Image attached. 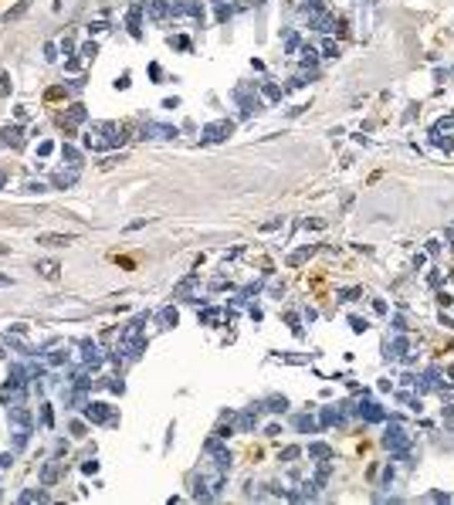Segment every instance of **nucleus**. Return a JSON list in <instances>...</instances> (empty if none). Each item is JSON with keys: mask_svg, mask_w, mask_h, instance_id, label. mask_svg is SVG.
I'll list each match as a JSON object with an SVG mask.
<instances>
[{"mask_svg": "<svg viewBox=\"0 0 454 505\" xmlns=\"http://www.w3.org/2000/svg\"><path fill=\"white\" fill-rule=\"evenodd\" d=\"M126 143V129L122 126H115V122H95L92 129H88V136H85V146L88 149H115V146Z\"/></svg>", "mask_w": 454, "mask_h": 505, "instance_id": "1", "label": "nucleus"}, {"mask_svg": "<svg viewBox=\"0 0 454 505\" xmlns=\"http://www.w3.org/2000/svg\"><path fill=\"white\" fill-rule=\"evenodd\" d=\"M383 447L390 451V454H397L400 461H410V434L403 431L400 424H397V417H393V424L386 427V434H383Z\"/></svg>", "mask_w": 454, "mask_h": 505, "instance_id": "2", "label": "nucleus"}, {"mask_svg": "<svg viewBox=\"0 0 454 505\" xmlns=\"http://www.w3.org/2000/svg\"><path fill=\"white\" fill-rule=\"evenodd\" d=\"M85 417L92 424H115V410L109 404H102V400H88L85 404Z\"/></svg>", "mask_w": 454, "mask_h": 505, "instance_id": "3", "label": "nucleus"}, {"mask_svg": "<svg viewBox=\"0 0 454 505\" xmlns=\"http://www.w3.org/2000/svg\"><path fill=\"white\" fill-rule=\"evenodd\" d=\"M234 133V122H227V119H217V122H210L207 129H204V143H221Z\"/></svg>", "mask_w": 454, "mask_h": 505, "instance_id": "4", "label": "nucleus"}, {"mask_svg": "<svg viewBox=\"0 0 454 505\" xmlns=\"http://www.w3.org/2000/svg\"><path fill=\"white\" fill-rule=\"evenodd\" d=\"M78 346H81V360H85V369H98V366H102V353H98V346H95L92 339H81Z\"/></svg>", "mask_w": 454, "mask_h": 505, "instance_id": "5", "label": "nucleus"}, {"mask_svg": "<svg viewBox=\"0 0 454 505\" xmlns=\"http://www.w3.org/2000/svg\"><path fill=\"white\" fill-rule=\"evenodd\" d=\"M0 146L20 149V146H24V129H20V126H3V129H0Z\"/></svg>", "mask_w": 454, "mask_h": 505, "instance_id": "6", "label": "nucleus"}, {"mask_svg": "<svg viewBox=\"0 0 454 505\" xmlns=\"http://www.w3.org/2000/svg\"><path fill=\"white\" fill-rule=\"evenodd\" d=\"M7 417H10V424H17V427H31V410H27V404L7 407Z\"/></svg>", "mask_w": 454, "mask_h": 505, "instance_id": "7", "label": "nucleus"}, {"mask_svg": "<svg viewBox=\"0 0 454 505\" xmlns=\"http://www.w3.org/2000/svg\"><path fill=\"white\" fill-rule=\"evenodd\" d=\"M143 136H152V139H173V136H176V126H159V122H146V126H143Z\"/></svg>", "mask_w": 454, "mask_h": 505, "instance_id": "8", "label": "nucleus"}, {"mask_svg": "<svg viewBox=\"0 0 454 505\" xmlns=\"http://www.w3.org/2000/svg\"><path fill=\"white\" fill-rule=\"evenodd\" d=\"M78 183V170H58L55 176H51V187H58V190H68V187H75Z\"/></svg>", "mask_w": 454, "mask_h": 505, "instance_id": "9", "label": "nucleus"}, {"mask_svg": "<svg viewBox=\"0 0 454 505\" xmlns=\"http://www.w3.org/2000/svg\"><path fill=\"white\" fill-rule=\"evenodd\" d=\"M146 14H150L156 24H163V20H166V17L173 14V7H170L166 0H150V3H146Z\"/></svg>", "mask_w": 454, "mask_h": 505, "instance_id": "10", "label": "nucleus"}, {"mask_svg": "<svg viewBox=\"0 0 454 505\" xmlns=\"http://www.w3.org/2000/svg\"><path fill=\"white\" fill-rule=\"evenodd\" d=\"M143 10H146V3H132V7H129V17H126V20H129L132 38H143V27H139V24H143Z\"/></svg>", "mask_w": 454, "mask_h": 505, "instance_id": "11", "label": "nucleus"}, {"mask_svg": "<svg viewBox=\"0 0 454 505\" xmlns=\"http://www.w3.org/2000/svg\"><path fill=\"white\" fill-rule=\"evenodd\" d=\"M72 241H75V234H38V244H44V248H65Z\"/></svg>", "mask_w": 454, "mask_h": 505, "instance_id": "12", "label": "nucleus"}, {"mask_svg": "<svg viewBox=\"0 0 454 505\" xmlns=\"http://www.w3.org/2000/svg\"><path fill=\"white\" fill-rule=\"evenodd\" d=\"M227 319H230V312H224V309H204V312H200V322H204V326L227 322Z\"/></svg>", "mask_w": 454, "mask_h": 505, "instance_id": "13", "label": "nucleus"}, {"mask_svg": "<svg viewBox=\"0 0 454 505\" xmlns=\"http://www.w3.org/2000/svg\"><path fill=\"white\" fill-rule=\"evenodd\" d=\"M359 414H363V421H370V424H379L383 421V410H379V404H359Z\"/></svg>", "mask_w": 454, "mask_h": 505, "instance_id": "14", "label": "nucleus"}, {"mask_svg": "<svg viewBox=\"0 0 454 505\" xmlns=\"http://www.w3.org/2000/svg\"><path fill=\"white\" fill-rule=\"evenodd\" d=\"M332 24H336V20H332V14H322V10H319V14H312V27H315V31L329 34V31H332Z\"/></svg>", "mask_w": 454, "mask_h": 505, "instance_id": "15", "label": "nucleus"}, {"mask_svg": "<svg viewBox=\"0 0 454 505\" xmlns=\"http://www.w3.org/2000/svg\"><path fill=\"white\" fill-rule=\"evenodd\" d=\"M27 7H31V0H17V3L3 14V20H7V24H10V20H20V17L27 14Z\"/></svg>", "mask_w": 454, "mask_h": 505, "instance_id": "16", "label": "nucleus"}, {"mask_svg": "<svg viewBox=\"0 0 454 505\" xmlns=\"http://www.w3.org/2000/svg\"><path fill=\"white\" fill-rule=\"evenodd\" d=\"M176 322H180V315H176V309H173V305L159 309V326H163V329H173Z\"/></svg>", "mask_w": 454, "mask_h": 505, "instance_id": "17", "label": "nucleus"}, {"mask_svg": "<svg viewBox=\"0 0 454 505\" xmlns=\"http://www.w3.org/2000/svg\"><path fill=\"white\" fill-rule=\"evenodd\" d=\"M58 475H61V465H58V461L44 465V471H41V485H55V482H58Z\"/></svg>", "mask_w": 454, "mask_h": 505, "instance_id": "18", "label": "nucleus"}, {"mask_svg": "<svg viewBox=\"0 0 454 505\" xmlns=\"http://www.w3.org/2000/svg\"><path fill=\"white\" fill-rule=\"evenodd\" d=\"M61 159H68V166H75V170L81 166V153H78V149H75L72 143H65V146H61Z\"/></svg>", "mask_w": 454, "mask_h": 505, "instance_id": "19", "label": "nucleus"}, {"mask_svg": "<svg viewBox=\"0 0 454 505\" xmlns=\"http://www.w3.org/2000/svg\"><path fill=\"white\" fill-rule=\"evenodd\" d=\"M397 356H407V339H393V346H386V360H397Z\"/></svg>", "mask_w": 454, "mask_h": 505, "instance_id": "20", "label": "nucleus"}, {"mask_svg": "<svg viewBox=\"0 0 454 505\" xmlns=\"http://www.w3.org/2000/svg\"><path fill=\"white\" fill-rule=\"evenodd\" d=\"M193 285H197V275H187V278H183V282L176 285V291H173V298H187Z\"/></svg>", "mask_w": 454, "mask_h": 505, "instance_id": "21", "label": "nucleus"}, {"mask_svg": "<svg viewBox=\"0 0 454 505\" xmlns=\"http://www.w3.org/2000/svg\"><path fill=\"white\" fill-rule=\"evenodd\" d=\"M38 272H41L44 278H58V272H61V265H58V261H41V265H38Z\"/></svg>", "mask_w": 454, "mask_h": 505, "instance_id": "22", "label": "nucleus"}, {"mask_svg": "<svg viewBox=\"0 0 454 505\" xmlns=\"http://www.w3.org/2000/svg\"><path fill=\"white\" fill-rule=\"evenodd\" d=\"M308 454L312 458H332V447L322 444V441H315V444H308Z\"/></svg>", "mask_w": 454, "mask_h": 505, "instance_id": "23", "label": "nucleus"}, {"mask_svg": "<svg viewBox=\"0 0 454 505\" xmlns=\"http://www.w3.org/2000/svg\"><path fill=\"white\" fill-rule=\"evenodd\" d=\"M295 427H299V431H308V434H312V431H319V424H315V421H312L308 414H302V417H295Z\"/></svg>", "mask_w": 454, "mask_h": 505, "instance_id": "24", "label": "nucleus"}, {"mask_svg": "<svg viewBox=\"0 0 454 505\" xmlns=\"http://www.w3.org/2000/svg\"><path fill=\"white\" fill-rule=\"evenodd\" d=\"M285 407H288V400H285V397H268V407H265V410H271V414H282Z\"/></svg>", "mask_w": 454, "mask_h": 505, "instance_id": "25", "label": "nucleus"}, {"mask_svg": "<svg viewBox=\"0 0 454 505\" xmlns=\"http://www.w3.org/2000/svg\"><path fill=\"white\" fill-rule=\"evenodd\" d=\"M27 441H31V431H27V427H20V431L14 434V447H17V451L27 447Z\"/></svg>", "mask_w": 454, "mask_h": 505, "instance_id": "26", "label": "nucleus"}, {"mask_svg": "<svg viewBox=\"0 0 454 505\" xmlns=\"http://www.w3.org/2000/svg\"><path fill=\"white\" fill-rule=\"evenodd\" d=\"M55 424V414H51V404H41V427H51Z\"/></svg>", "mask_w": 454, "mask_h": 505, "instance_id": "27", "label": "nucleus"}, {"mask_svg": "<svg viewBox=\"0 0 454 505\" xmlns=\"http://www.w3.org/2000/svg\"><path fill=\"white\" fill-rule=\"evenodd\" d=\"M44 499H48V495H44L41 488H38V492L31 488V492H24V495H20V502H44Z\"/></svg>", "mask_w": 454, "mask_h": 505, "instance_id": "28", "label": "nucleus"}, {"mask_svg": "<svg viewBox=\"0 0 454 505\" xmlns=\"http://www.w3.org/2000/svg\"><path fill=\"white\" fill-rule=\"evenodd\" d=\"M48 363H51V366H61V363H68V353H65V350H58V353H51V356H48Z\"/></svg>", "mask_w": 454, "mask_h": 505, "instance_id": "29", "label": "nucleus"}, {"mask_svg": "<svg viewBox=\"0 0 454 505\" xmlns=\"http://www.w3.org/2000/svg\"><path fill=\"white\" fill-rule=\"evenodd\" d=\"M299 454H302V447H295V444H292V447H285V451H282V461H295Z\"/></svg>", "mask_w": 454, "mask_h": 505, "instance_id": "30", "label": "nucleus"}, {"mask_svg": "<svg viewBox=\"0 0 454 505\" xmlns=\"http://www.w3.org/2000/svg\"><path fill=\"white\" fill-rule=\"evenodd\" d=\"M315 58H319L315 48H302V61H305V65H315Z\"/></svg>", "mask_w": 454, "mask_h": 505, "instance_id": "31", "label": "nucleus"}, {"mask_svg": "<svg viewBox=\"0 0 454 505\" xmlns=\"http://www.w3.org/2000/svg\"><path fill=\"white\" fill-rule=\"evenodd\" d=\"M81 55H85V58H95V55H98V44H95V41L81 44Z\"/></svg>", "mask_w": 454, "mask_h": 505, "instance_id": "32", "label": "nucleus"}, {"mask_svg": "<svg viewBox=\"0 0 454 505\" xmlns=\"http://www.w3.org/2000/svg\"><path fill=\"white\" fill-rule=\"evenodd\" d=\"M349 326H353V332H366V329H370V326H366V319H356V315L349 319Z\"/></svg>", "mask_w": 454, "mask_h": 505, "instance_id": "33", "label": "nucleus"}, {"mask_svg": "<svg viewBox=\"0 0 454 505\" xmlns=\"http://www.w3.org/2000/svg\"><path fill=\"white\" fill-rule=\"evenodd\" d=\"M342 417L336 414V410H322V424H339Z\"/></svg>", "mask_w": 454, "mask_h": 505, "instance_id": "34", "label": "nucleus"}, {"mask_svg": "<svg viewBox=\"0 0 454 505\" xmlns=\"http://www.w3.org/2000/svg\"><path fill=\"white\" fill-rule=\"evenodd\" d=\"M170 44L180 48V51H190V41H187V38H170Z\"/></svg>", "mask_w": 454, "mask_h": 505, "instance_id": "35", "label": "nucleus"}, {"mask_svg": "<svg viewBox=\"0 0 454 505\" xmlns=\"http://www.w3.org/2000/svg\"><path fill=\"white\" fill-rule=\"evenodd\" d=\"M265 98H282V88L278 85H265Z\"/></svg>", "mask_w": 454, "mask_h": 505, "instance_id": "36", "label": "nucleus"}, {"mask_svg": "<svg viewBox=\"0 0 454 505\" xmlns=\"http://www.w3.org/2000/svg\"><path fill=\"white\" fill-rule=\"evenodd\" d=\"M356 295H359V289H342V291H339V298H342V302H353Z\"/></svg>", "mask_w": 454, "mask_h": 505, "instance_id": "37", "label": "nucleus"}, {"mask_svg": "<svg viewBox=\"0 0 454 505\" xmlns=\"http://www.w3.org/2000/svg\"><path fill=\"white\" fill-rule=\"evenodd\" d=\"M105 27H109L105 20H92V24H88V34H98V31H105Z\"/></svg>", "mask_w": 454, "mask_h": 505, "instance_id": "38", "label": "nucleus"}, {"mask_svg": "<svg viewBox=\"0 0 454 505\" xmlns=\"http://www.w3.org/2000/svg\"><path fill=\"white\" fill-rule=\"evenodd\" d=\"M322 51H325V58H336V55H339V48H336L332 41H325V44H322Z\"/></svg>", "mask_w": 454, "mask_h": 505, "instance_id": "39", "label": "nucleus"}, {"mask_svg": "<svg viewBox=\"0 0 454 505\" xmlns=\"http://www.w3.org/2000/svg\"><path fill=\"white\" fill-rule=\"evenodd\" d=\"M109 390H112V393H122V390H126V383H122V380H115V376H112V380H109Z\"/></svg>", "mask_w": 454, "mask_h": 505, "instance_id": "40", "label": "nucleus"}, {"mask_svg": "<svg viewBox=\"0 0 454 505\" xmlns=\"http://www.w3.org/2000/svg\"><path fill=\"white\" fill-rule=\"evenodd\" d=\"M44 58L55 61V58H58V48H55V44H44Z\"/></svg>", "mask_w": 454, "mask_h": 505, "instance_id": "41", "label": "nucleus"}, {"mask_svg": "<svg viewBox=\"0 0 454 505\" xmlns=\"http://www.w3.org/2000/svg\"><path fill=\"white\" fill-rule=\"evenodd\" d=\"M72 434H75V437H85V424H81V421H72Z\"/></svg>", "mask_w": 454, "mask_h": 505, "instance_id": "42", "label": "nucleus"}, {"mask_svg": "<svg viewBox=\"0 0 454 505\" xmlns=\"http://www.w3.org/2000/svg\"><path fill=\"white\" fill-rule=\"evenodd\" d=\"M24 190H27V194H41V190H44V183H24Z\"/></svg>", "mask_w": 454, "mask_h": 505, "instance_id": "43", "label": "nucleus"}, {"mask_svg": "<svg viewBox=\"0 0 454 505\" xmlns=\"http://www.w3.org/2000/svg\"><path fill=\"white\" fill-rule=\"evenodd\" d=\"M14 465V454H0V468H10Z\"/></svg>", "mask_w": 454, "mask_h": 505, "instance_id": "44", "label": "nucleus"}, {"mask_svg": "<svg viewBox=\"0 0 454 505\" xmlns=\"http://www.w3.org/2000/svg\"><path fill=\"white\" fill-rule=\"evenodd\" d=\"M10 285V275H0V289H7Z\"/></svg>", "mask_w": 454, "mask_h": 505, "instance_id": "45", "label": "nucleus"}, {"mask_svg": "<svg viewBox=\"0 0 454 505\" xmlns=\"http://www.w3.org/2000/svg\"><path fill=\"white\" fill-rule=\"evenodd\" d=\"M3 183H7V176H3V170H0V190H3Z\"/></svg>", "mask_w": 454, "mask_h": 505, "instance_id": "46", "label": "nucleus"}]
</instances>
